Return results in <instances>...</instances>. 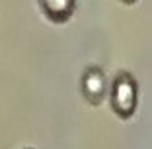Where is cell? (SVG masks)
<instances>
[{"label":"cell","mask_w":152,"mask_h":149,"mask_svg":"<svg viewBox=\"0 0 152 149\" xmlns=\"http://www.w3.org/2000/svg\"><path fill=\"white\" fill-rule=\"evenodd\" d=\"M105 90H107V82H105V75L102 69H86L82 75V94L92 104H99V100L105 96Z\"/></svg>","instance_id":"2"},{"label":"cell","mask_w":152,"mask_h":149,"mask_svg":"<svg viewBox=\"0 0 152 149\" xmlns=\"http://www.w3.org/2000/svg\"><path fill=\"white\" fill-rule=\"evenodd\" d=\"M111 106L119 116L129 118L137 108V82L127 75H119L111 86Z\"/></svg>","instance_id":"1"},{"label":"cell","mask_w":152,"mask_h":149,"mask_svg":"<svg viewBox=\"0 0 152 149\" xmlns=\"http://www.w3.org/2000/svg\"><path fill=\"white\" fill-rule=\"evenodd\" d=\"M123 2H125V4H134L137 0H123Z\"/></svg>","instance_id":"4"},{"label":"cell","mask_w":152,"mask_h":149,"mask_svg":"<svg viewBox=\"0 0 152 149\" xmlns=\"http://www.w3.org/2000/svg\"><path fill=\"white\" fill-rule=\"evenodd\" d=\"M39 4L51 22H66L74 14L76 0H39Z\"/></svg>","instance_id":"3"}]
</instances>
